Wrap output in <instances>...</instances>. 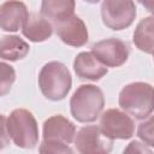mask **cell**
<instances>
[{"instance_id": "cell-1", "label": "cell", "mask_w": 154, "mask_h": 154, "mask_svg": "<svg viewBox=\"0 0 154 154\" xmlns=\"http://www.w3.org/2000/svg\"><path fill=\"white\" fill-rule=\"evenodd\" d=\"M119 106L136 119H143L154 111V88L143 82L125 85L119 94Z\"/></svg>"}, {"instance_id": "cell-2", "label": "cell", "mask_w": 154, "mask_h": 154, "mask_svg": "<svg viewBox=\"0 0 154 154\" xmlns=\"http://www.w3.org/2000/svg\"><path fill=\"white\" fill-rule=\"evenodd\" d=\"M105 99L100 88L93 84L81 85L72 95L71 113L81 123L94 122L103 109Z\"/></svg>"}, {"instance_id": "cell-3", "label": "cell", "mask_w": 154, "mask_h": 154, "mask_svg": "<svg viewBox=\"0 0 154 154\" xmlns=\"http://www.w3.org/2000/svg\"><path fill=\"white\" fill-rule=\"evenodd\" d=\"M72 79L67 67L59 61L46 64L38 76V85L42 94L52 100H63L71 89Z\"/></svg>"}, {"instance_id": "cell-4", "label": "cell", "mask_w": 154, "mask_h": 154, "mask_svg": "<svg viewBox=\"0 0 154 154\" xmlns=\"http://www.w3.org/2000/svg\"><path fill=\"white\" fill-rule=\"evenodd\" d=\"M10 138L22 148H34L38 140V129L34 116L23 108L14 109L6 118Z\"/></svg>"}, {"instance_id": "cell-5", "label": "cell", "mask_w": 154, "mask_h": 154, "mask_svg": "<svg viewBox=\"0 0 154 154\" xmlns=\"http://www.w3.org/2000/svg\"><path fill=\"white\" fill-rule=\"evenodd\" d=\"M102 22L113 30L130 26L136 17V7L132 0H105L101 6Z\"/></svg>"}, {"instance_id": "cell-6", "label": "cell", "mask_w": 154, "mask_h": 154, "mask_svg": "<svg viewBox=\"0 0 154 154\" xmlns=\"http://www.w3.org/2000/svg\"><path fill=\"white\" fill-rule=\"evenodd\" d=\"M76 149L83 154L109 153L112 150L113 140L106 136L99 126H84L75 137Z\"/></svg>"}, {"instance_id": "cell-7", "label": "cell", "mask_w": 154, "mask_h": 154, "mask_svg": "<svg viewBox=\"0 0 154 154\" xmlns=\"http://www.w3.org/2000/svg\"><path fill=\"white\" fill-rule=\"evenodd\" d=\"M100 129L106 136H108L112 140H125L130 138L134 135L135 125L129 116L118 109L111 108L101 116Z\"/></svg>"}, {"instance_id": "cell-8", "label": "cell", "mask_w": 154, "mask_h": 154, "mask_svg": "<svg viewBox=\"0 0 154 154\" xmlns=\"http://www.w3.org/2000/svg\"><path fill=\"white\" fill-rule=\"evenodd\" d=\"M95 57L106 66L117 67L123 65L129 57V46L118 38H106L91 47Z\"/></svg>"}, {"instance_id": "cell-9", "label": "cell", "mask_w": 154, "mask_h": 154, "mask_svg": "<svg viewBox=\"0 0 154 154\" xmlns=\"http://www.w3.org/2000/svg\"><path fill=\"white\" fill-rule=\"evenodd\" d=\"M75 125L60 114L48 118L43 124V141L69 144L75 140Z\"/></svg>"}, {"instance_id": "cell-10", "label": "cell", "mask_w": 154, "mask_h": 154, "mask_svg": "<svg viewBox=\"0 0 154 154\" xmlns=\"http://www.w3.org/2000/svg\"><path fill=\"white\" fill-rule=\"evenodd\" d=\"M54 28L58 36L66 45L79 47L88 41V30L83 20L77 16H72L65 20L55 23Z\"/></svg>"}, {"instance_id": "cell-11", "label": "cell", "mask_w": 154, "mask_h": 154, "mask_svg": "<svg viewBox=\"0 0 154 154\" xmlns=\"http://www.w3.org/2000/svg\"><path fill=\"white\" fill-rule=\"evenodd\" d=\"M1 28L5 31H17L23 28L29 17L25 5L18 0H7L1 5L0 10Z\"/></svg>"}, {"instance_id": "cell-12", "label": "cell", "mask_w": 154, "mask_h": 154, "mask_svg": "<svg viewBox=\"0 0 154 154\" xmlns=\"http://www.w3.org/2000/svg\"><path fill=\"white\" fill-rule=\"evenodd\" d=\"M73 69L76 75L82 79L97 81L107 73L106 65L102 64L93 52L79 53L73 61Z\"/></svg>"}, {"instance_id": "cell-13", "label": "cell", "mask_w": 154, "mask_h": 154, "mask_svg": "<svg viewBox=\"0 0 154 154\" xmlns=\"http://www.w3.org/2000/svg\"><path fill=\"white\" fill-rule=\"evenodd\" d=\"M22 30H23L24 36L28 37L30 41L41 42V41L47 40L52 35L53 26L48 22V19L43 17L42 14L31 13L25 20Z\"/></svg>"}, {"instance_id": "cell-14", "label": "cell", "mask_w": 154, "mask_h": 154, "mask_svg": "<svg viewBox=\"0 0 154 154\" xmlns=\"http://www.w3.org/2000/svg\"><path fill=\"white\" fill-rule=\"evenodd\" d=\"M75 0H42L41 14L53 24L73 16Z\"/></svg>"}, {"instance_id": "cell-15", "label": "cell", "mask_w": 154, "mask_h": 154, "mask_svg": "<svg viewBox=\"0 0 154 154\" xmlns=\"http://www.w3.org/2000/svg\"><path fill=\"white\" fill-rule=\"evenodd\" d=\"M134 43L142 52H154V17H147L137 24L134 32Z\"/></svg>"}, {"instance_id": "cell-16", "label": "cell", "mask_w": 154, "mask_h": 154, "mask_svg": "<svg viewBox=\"0 0 154 154\" xmlns=\"http://www.w3.org/2000/svg\"><path fill=\"white\" fill-rule=\"evenodd\" d=\"M29 52V45L18 36H4L1 40V58L14 61L24 58Z\"/></svg>"}, {"instance_id": "cell-17", "label": "cell", "mask_w": 154, "mask_h": 154, "mask_svg": "<svg viewBox=\"0 0 154 154\" xmlns=\"http://www.w3.org/2000/svg\"><path fill=\"white\" fill-rule=\"evenodd\" d=\"M137 135L144 144L154 147V116L149 117L147 120L138 125Z\"/></svg>"}, {"instance_id": "cell-18", "label": "cell", "mask_w": 154, "mask_h": 154, "mask_svg": "<svg viewBox=\"0 0 154 154\" xmlns=\"http://www.w3.org/2000/svg\"><path fill=\"white\" fill-rule=\"evenodd\" d=\"M14 70L12 66L2 63L1 64V77H0V89H1V95H5L10 89L12 83L14 82Z\"/></svg>"}, {"instance_id": "cell-19", "label": "cell", "mask_w": 154, "mask_h": 154, "mask_svg": "<svg viewBox=\"0 0 154 154\" xmlns=\"http://www.w3.org/2000/svg\"><path fill=\"white\" fill-rule=\"evenodd\" d=\"M41 153H72L67 144L58 143V142H48L43 141L40 147Z\"/></svg>"}, {"instance_id": "cell-20", "label": "cell", "mask_w": 154, "mask_h": 154, "mask_svg": "<svg viewBox=\"0 0 154 154\" xmlns=\"http://www.w3.org/2000/svg\"><path fill=\"white\" fill-rule=\"evenodd\" d=\"M124 153H150V149L147 148L144 144L137 141H134L129 144L126 149H124Z\"/></svg>"}, {"instance_id": "cell-21", "label": "cell", "mask_w": 154, "mask_h": 154, "mask_svg": "<svg viewBox=\"0 0 154 154\" xmlns=\"http://www.w3.org/2000/svg\"><path fill=\"white\" fill-rule=\"evenodd\" d=\"M147 11L154 14V0H137Z\"/></svg>"}, {"instance_id": "cell-22", "label": "cell", "mask_w": 154, "mask_h": 154, "mask_svg": "<svg viewBox=\"0 0 154 154\" xmlns=\"http://www.w3.org/2000/svg\"><path fill=\"white\" fill-rule=\"evenodd\" d=\"M84 1L90 2V4H95V2H97V1H100V0H84Z\"/></svg>"}, {"instance_id": "cell-23", "label": "cell", "mask_w": 154, "mask_h": 154, "mask_svg": "<svg viewBox=\"0 0 154 154\" xmlns=\"http://www.w3.org/2000/svg\"><path fill=\"white\" fill-rule=\"evenodd\" d=\"M153 57H154V52H153Z\"/></svg>"}]
</instances>
